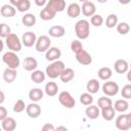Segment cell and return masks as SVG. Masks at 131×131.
Wrapping results in <instances>:
<instances>
[{
    "label": "cell",
    "mask_w": 131,
    "mask_h": 131,
    "mask_svg": "<svg viewBox=\"0 0 131 131\" xmlns=\"http://www.w3.org/2000/svg\"><path fill=\"white\" fill-rule=\"evenodd\" d=\"M115 108L113 105L101 108V116L105 121H112L115 118Z\"/></svg>",
    "instance_id": "obj_29"
},
{
    "label": "cell",
    "mask_w": 131,
    "mask_h": 131,
    "mask_svg": "<svg viewBox=\"0 0 131 131\" xmlns=\"http://www.w3.org/2000/svg\"><path fill=\"white\" fill-rule=\"evenodd\" d=\"M83 49V44L79 41V40H74V41H72V43H71V50L76 54V53H78L79 51H81Z\"/></svg>",
    "instance_id": "obj_39"
},
{
    "label": "cell",
    "mask_w": 131,
    "mask_h": 131,
    "mask_svg": "<svg viewBox=\"0 0 131 131\" xmlns=\"http://www.w3.org/2000/svg\"><path fill=\"white\" fill-rule=\"evenodd\" d=\"M97 75H98V77H99V79H100V80L107 81V80L112 77L113 72H112V70H111L110 68L104 67V68H101V69H99V70H98Z\"/></svg>",
    "instance_id": "obj_32"
},
{
    "label": "cell",
    "mask_w": 131,
    "mask_h": 131,
    "mask_svg": "<svg viewBox=\"0 0 131 131\" xmlns=\"http://www.w3.org/2000/svg\"><path fill=\"white\" fill-rule=\"evenodd\" d=\"M58 101L62 106L67 107V108H73L76 105L75 98L72 96V94L69 91L60 92L58 95Z\"/></svg>",
    "instance_id": "obj_5"
},
{
    "label": "cell",
    "mask_w": 131,
    "mask_h": 131,
    "mask_svg": "<svg viewBox=\"0 0 131 131\" xmlns=\"http://www.w3.org/2000/svg\"><path fill=\"white\" fill-rule=\"evenodd\" d=\"M56 13L57 12L54 9H52L48 4H46L45 7L40 11V17L43 20H50V19L54 18Z\"/></svg>",
    "instance_id": "obj_11"
},
{
    "label": "cell",
    "mask_w": 131,
    "mask_h": 131,
    "mask_svg": "<svg viewBox=\"0 0 131 131\" xmlns=\"http://www.w3.org/2000/svg\"><path fill=\"white\" fill-rule=\"evenodd\" d=\"M127 80L129 82H131V69L128 70V72H127Z\"/></svg>",
    "instance_id": "obj_48"
},
{
    "label": "cell",
    "mask_w": 131,
    "mask_h": 131,
    "mask_svg": "<svg viewBox=\"0 0 131 131\" xmlns=\"http://www.w3.org/2000/svg\"><path fill=\"white\" fill-rule=\"evenodd\" d=\"M9 1H10V4L13 5V6H15V7L21 2V0H9Z\"/></svg>",
    "instance_id": "obj_46"
},
{
    "label": "cell",
    "mask_w": 131,
    "mask_h": 131,
    "mask_svg": "<svg viewBox=\"0 0 131 131\" xmlns=\"http://www.w3.org/2000/svg\"><path fill=\"white\" fill-rule=\"evenodd\" d=\"M85 114H86L87 118H89V119H91V120H95V119H97L98 116L100 115V111H99L98 105L90 104L89 106L86 107Z\"/></svg>",
    "instance_id": "obj_18"
},
{
    "label": "cell",
    "mask_w": 131,
    "mask_h": 131,
    "mask_svg": "<svg viewBox=\"0 0 131 131\" xmlns=\"http://www.w3.org/2000/svg\"><path fill=\"white\" fill-rule=\"evenodd\" d=\"M80 102L84 105H90L93 102V97L91 95V93L87 92V93H82L80 95Z\"/></svg>",
    "instance_id": "obj_35"
},
{
    "label": "cell",
    "mask_w": 131,
    "mask_h": 131,
    "mask_svg": "<svg viewBox=\"0 0 131 131\" xmlns=\"http://www.w3.org/2000/svg\"><path fill=\"white\" fill-rule=\"evenodd\" d=\"M81 9H82V13L85 16H92V15L95 14V11H96V7H95L94 3L91 2V1L84 2Z\"/></svg>",
    "instance_id": "obj_13"
},
{
    "label": "cell",
    "mask_w": 131,
    "mask_h": 131,
    "mask_svg": "<svg viewBox=\"0 0 131 131\" xmlns=\"http://www.w3.org/2000/svg\"><path fill=\"white\" fill-rule=\"evenodd\" d=\"M48 33L53 38H60L66 34V29L62 26H53L49 29Z\"/></svg>",
    "instance_id": "obj_22"
},
{
    "label": "cell",
    "mask_w": 131,
    "mask_h": 131,
    "mask_svg": "<svg viewBox=\"0 0 131 131\" xmlns=\"http://www.w3.org/2000/svg\"><path fill=\"white\" fill-rule=\"evenodd\" d=\"M119 2H120L121 4H123V5H126V4L130 3V2H131V0H119Z\"/></svg>",
    "instance_id": "obj_49"
},
{
    "label": "cell",
    "mask_w": 131,
    "mask_h": 131,
    "mask_svg": "<svg viewBox=\"0 0 131 131\" xmlns=\"http://www.w3.org/2000/svg\"><path fill=\"white\" fill-rule=\"evenodd\" d=\"M2 60L3 62L10 69H14L16 70L18 67H19V63H20V60H19V57L16 55V53L14 51H7L3 54L2 56Z\"/></svg>",
    "instance_id": "obj_3"
},
{
    "label": "cell",
    "mask_w": 131,
    "mask_h": 131,
    "mask_svg": "<svg viewBox=\"0 0 131 131\" xmlns=\"http://www.w3.org/2000/svg\"><path fill=\"white\" fill-rule=\"evenodd\" d=\"M116 127L119 130H123L126 131L128 129H130L129 124H128V120H127V115H120L117 119H116Z\"/></svg>",
    "instance_id": "obj_16"
},
{
    "label": "cell",
    "mask_w": 131,
    "mask_h": 131,
    "mask_svg": "<svg viewBox=\"0 0 131 131\" xmlns=\"http://www.w3.org/2000/svg\"><path fill=\"white\" fill-rule=\"evenodd\" d=\"M53 130H55V127L50 123H46L42 127V131H53Z\"/></svg>",
    "instance_id": "obj_44"
},
{
    "label": "cell",
    "mask_w": 131,
    "mask_h": 131,
    "mask_svg": "<svg viewBox=\"0 0 131 131\" xmlns=\"http://www.w3.org/2000/svg\"><path fill=\"white\" fill-rule=\"evenodd\" d=\"M26 112H27V115L30 118L36 119L41 115V106L38 103L33 102V103H30L29 105H27Z\"/></svg>",
    "instance_id": "obj_9"
},
{
    "label": "cell",
    "mask_w": 131,
    "mask_h": 131,
    "mask_svg": "<svg viewBox=\"0 0 131 131\" xmlns=\"http://www.w3.org/2000/svg\"><path fill=\"white\" fill-rule=\"evenodd\" d=\"M26 107L27 106L25 104V101L23 99H18V100H16V102L13 105V112H15V113H21V112L25 111Z\"/></svg>",
    "instance_id": "obj_40"
},
{
    "label": "cell",
    "mask_w": 131,
    "mask_h": 131,
    "mask_svg": "<svg viewBox=\"0 0 131 131\" xmlns=\"http://www.w3.org/2000/svg\"><path fill=\"white\" fill-rule=\"evenodd\" d=\"M21 21H23L24 26H26V27H33V26H35L37 19L33 13H27L23 16Z\"/></svg>",
    "instance_id": "obj_31"
},
{
    "label": "cell",
    "mask_w": 131,
    "mask_h": 131,
    "mask_svg": "<svg viewBox=\"0 0 131 131\" xmlns=\"http://www.w3.org/2000/svg\"><path fill=\"white\" fill-rule=\"evenodd\" d=\"M50 45H51V40L49 39V37L42 35V36L37 38V42L35 44V47H36V50L38 52H46L50 48Z\"/></svg>",
    "instance_id": "obj_6"
},
{
    "label": "cell",
    "mask_w": 131,
    "mask_h": 131,
    "mask_svg": "<svg viewBox=\"0 0 131 131\" xmlns=\"http://www.w3.org/2000/svg\"><path fill=\"white\" fill-rule=\"evenodd\" d=\"M52 9H54L56 12H61L66 9V1L64 0H49L47 3Z\"/></svg>",
    "instance_id": "obj_21"
},
{
    "label": "cell",
    "mask_w": 131,
    "mask_h": 131,
    "mask_svg": "<svg viewBox=\"0 0 131 131\" xmlns=\"http://www.w3.org/2000/svg\"><path fill=\"white\" fill-rule=\"evenodd\" d=\"M29 98L33 102H38L43 98V90L40 88H33L29 92Z\"/></svg>",
    "instance_id": "obj_24"
},
{
    "label": "cell",
    "mask_w": 131,
    "mask_h": 131,
    "mask_svg": "<svg viewBox=\"0 0 131 131\" xmlns=\"http://www.w3.org/2000/svg\"><path fill=\"white\" fill-rule=\"evenodd\" d=\"M1 126L4 131H13L16 128V121L11 117H7L1 121Z\"/></svg>",
    "instance_id": "obj_17"
},
{
    "label": "cell",
    "mask_w": 131,
    "mask_h": 131,
    "mask_svg": "<svg viewBox=\"0 0 131 131\" xmlns=\"http://www.w3.org/2000/svg\"><path fill=\"white\" fill-rule=\"evenodd\" d=\"M46 78V73L40 71V70H35L33 71V73L31 74V79L34 83H37V84H40L42 82H44Z\"/></svg>",
    "instance_id": "obj_26"
},
{
    "label": "cell",
    "mask_w": 131,
    "mask_h": 131,
    "mask_svg": "<svg viewBox=\"0 0 131 131\" xmlns=\"http://www.w3.org/2000/svg\"><path fill=\"white\" fill-rule=\"evenodd\" d=\"M15 8L11 4H4L1 7V15L4 17H12L15 15Z\"/></svg>",
    "instance_id": "obj_23"
},
{
    "label": "cell",
    "mask_w": 131,
    "mask_h": 131,
    "mask_svg": "<svg viewBox=\"0 0 131 131\" xmlns=\"http://www.w3.org/2000/svg\"><path fill=\"white\" fill-rule=\"evenodd\" d=\"M66 69V66L64 63L61 61V60H54L52 61L47 68H46V75L51 78V79H56L58 77H60L61 73L63 72V70Z\"/></svg>",
    "instance_id": "obj_1"
},
{
    "label": "cell",
    "mask_w": 131,
    "mask_h": 131,
    "mask_svg": "<svg viewBox=\"0 0 131 131\" xmlns=\"http://www.w3.org/2000/svg\"><path fill=\"white\" fill-rule=\"evenodd\" d=\"M97 1H98L99 3H105V2L107 1V0H97Z\"/></svg>",
    "instance_id": "obj_52"
},
{
    "label": "cell",
    "mask_w": 131,
    "mask_h": 131,
    "mask_svg": "<svg viewBox=\"0 0 131 131\" xmlns=\"http://www.w3.org/2000/svg\"><path fill=\"white\" fill-rule=\"evenodd\" d=\"M55 129H56V130H64V131H67V130H68V128H67V127H64V126H59V127H56Z\"/></svg>",
    "instance_id": "obj_50"
},
{
    "label": "cell",
    "mask_w": 131,
    "mask_h": 131,
    "mask_svg": "<svg viewBox=\"0 0 131 131\" xmlns=\"http://www.w3.org/2000/svg\"><path fill=\"white\" fill-rule=\"evenodd\" d=\"M127 120H128V124H129V127L131 128V113L127 114Z\"/></svg>",
    "instance_id": "obj_47"
},
{
    "label": "cell",
    "mask_w": 131,
    "mask_h": 131,
    "mask_svg": "<svg viewBox=\"0 0 131 131\" xmlns=\"http://www.w3.org/2000/svg\"><path fill=\"white\" fill-rule=\"evenodd\" d=\"M21 42L26 47H32L37 42L36 34L33 32H26L21 37Z\"/></svg>",
    "instance_id": "obj_10"
},
{
    "label": "cell",
    "mask_w": 131,
    "mask_h": 131,
    "mask_svg": "<svg viewBox=\"0 0 131 131\" xmlns=\"http://www.w3.org/2000/svg\"><path fill=\"white\" fill-rule=\"evenodd\" d=\"M129 31H130V26H129L127 23L122 21V23H120V24L117 25V32H118L119 34H121V35H126V34L129 33Z\"/></svg>",
    "instance_id": "obj_36"
},
{
    "label": "cell",
    "mask_w": 131,
    "mask_h": 131,
    "mask_svg": "<svg viewBox=\"0 0 131 131\" xmlns=\"http://www.w3.org/2000/svg\"><path fill=\"white\" fill-rule=\"evenodd\" d=\"M74 77H75V72H74V70L71 69V68H66V69L63 70V72L61 73V75H60L59 78H60L61 82L68 83V82L72 81V80L74 79Z\"/></svg>",
    "instance_id": "obj_25"
},
{
    "label": "cell",
    "mask_w": 131,
    "mask_h": 131,
    "mask_svg": "<svg viewBox=\"0 0 131 131\" xmlns=\"http://www.w3.org/2000/svg\"><path fill=\"white\" fill-rule=\"evenodd\" d=\"M17 74H16V70L14 69H10V68H6L3 72V79L6 83H12L15 78H16Z\"/></svg>",
    "instance_id": "obj_20"
},
{
    "label": "cell",
    "mask_w": 131,
    "mask_h": 131,
    "mask_svg": "<svg viewBox=\"0 0 131 131\" xmlns=\"http://www.w3.org/2000/svg\"><path fill=\"white\" fill-rule=\"evenodd\" d=\"M81 11H82L81 6H80L78 3H75V2H74V3H71V4L68 6V8H67V13H68V15H69L70 17H72V18L78 17V16L80 15Z\"/></svg>",
    "instance_id": "obj_15"
},
{
    "label": "cell",
    "mask_w": 131,
    "mask_h": 131,
    "mask_svg": "<svg viewBox=\"0 0 131 131\" xmlns=\"http://www.w3.org/2000/svg\"><path fill=\"white\" fill-rule=\"evenodd\" d=\"M121 95L125 99H130L131 98V84H127L122 88Z\"/></svg>",
    "instance_id": "obj_41"
},
{
    "label": "cell",
    "mask_w": 131,
    "mask_h": 131,
    "mask_svg": "<svg viewBox=\"0 0 131 131\" xmlns=\"http://www.w3.org/2000/svg\"><path fill=\"white\" fill-rule=\"evenodd\" d=\"M30 8H31V2H30V0H21V2L16 6V9L19 12L28 11Z\"/></svg>",
    "instance_id": "obj_37"
},
{
    "label": "cell",
    "mask_w": 131,
    "mask_h": 131,
    "mask_svg": "<svg viewBox=\"0 0 131 131\" xmlns=\"http://www.w3.org/2000/svg\"><path fill=\"white\" fill-rule=\"evenodd\" d=\"M60 56H61V51L58 47H50L45 53V58L49 61L57 60Z\"/></svg>",
    "instance_id": "obj_12"
},
{
    "label": "cell",
    "mask_w": 131,
    "mask_h": 131,
    "mask_svg": "<svg viewBox=\"0 0 131 131\" xmlns=\"http://www.w3.org/2000/svg\"><path fill=\"white\" fill-rule=\"evenodd\" d=\"M129 67H130V69H131V62H130V66H129Z\"/></svg>",
    "instance_id": "obj_54"
},
{
    "label": "cell",
    "mask_w": 131,
    "mask_h": 131,
    "mask_svg": "<svg viewBox=\"0 0 131 131\" xmlns=\"http://www.w3.org/2000/svg\"><path fill=\"white\" fill-rule=\"evenodd\" d=\"M118 25V16L115 14V13H111L107 17H106V20H105V26L110 29H113L115 27H117Z\"/></svg>",
    "instance_id": "obj_33"
},
{
    "label": "cell",
    "mask_w": 131,
    "mask_h": 131,
    "mask_svg": "<svg viewBox=\"0 0 131 131\" xmlns=\"http://www.w3.org/2000/svg\"><path fill=\"white\" fill-rule=\"evenodd\" d=\"M99 87H100L99 82H98V80H96V79H90V80L87 82V85H86L87 91H88L89 93H91V94L97 93L98 90H99Z\"/></svg>",
    "instance_id": "obj_27"
},
{
    "label": "cell",
    "mask_w": 131,
    "mask_h": 131,
    "mask_svg": "<svg viewBox=\"0 0 131 131\" xmlns=\"http://www.w3.org/2000/svg\"><path fill=\"white\" fill-rule=\"evenodd\" d=\"M35 3H36L37 6L42 7V6H44V5L47 4V0H35Z\"/></svg>",
    "instance_id": "obj_45"
},
{
    "label": "cell",
    "mask_w": 131,
    "mask_h": 131,
    "mask_svg": "<svg viewBox=\"0 0 131 131\" xmlns=\"http://www.w3.org/2000/svg\"><path fill=\"white\" fill-rule=\"evenodd\" d=\"M97 105L99 108H104V107H107V106H111L113 105V101L111 98L106 96H101L100 98H98V101H97Z\"/></svg>",
    "instance_id": "obj_34"
},
{
    "label": "cell",
    "mask_w": 131,
    "mask_h": 131,
    "mask_svg": "<svg viewBox=\"0 0 131 131\" xmlns=\"http://www.w3.org/2000/svg\"><path fill=\"white\" fill-rule=\"evenodd\" d=\"M44 91L45 93L48 95V96H54L57 94V91H58V86L55 82H48L46 83L45 85V88H44Z\"/></svg>",
    "instance_id": "obj_28"
},
{
    "label": "cell",
    "mask_w": 131,
    "mask_h": 131,
    "mask_svg": "<svg viewBox=\"0 0 131 131\" xmlns=\"http://www.w3.org/2000/svg\"><path fill=\"white\" fill-rule=\"evenodd\" d=\"M102 91L107 96H114L119 92V85L114 81H106L102 85Z\"/></svg>",
    "instance_id": "obj_7"
},
{
    "label": "cell",
    "mask_w": 131,
    "mask_h": 131,
    "mask_svg": "<svg viewBox=\"0 0 131 131\" xmlns=\"http://www.w3.org/2000/svg\"><path fill=\"white\" fill-rule=\"evenodd\" d=\"M11 34V30L8 25L6 24H1V29H0V36L2 38H6Z\"/></svg>",
    "instance_id": "obj_42"
},
{
    "label": "cell",
    "mask_w": 131,
    "mask_h": 131,
    "mask_svg": "<svg viewBox=\"0 0 131 131\" xmlns=\"http://www.w3.org/2000/svg\"><path fill=\"white\" fill-rule=\"evenodd\" d=\"M129 107V103L126 99H118L116 102H115V105H114V108L116 112H119V113H124L128 110Z\"/></svg>",
    "instance_id": "obj_30"
},
{
    "label": "cell",
    "mask_w": 131,
    "mask_h": 131,
    "mask_svg": "<svg viewBox=\"0 0 131 131\" xmlns=\"http://www.w3.org/2000/svg\"><path fill=\"white\" fill-rule=\"evenodd\" d=\"M3 101H4V93H3V91H1V100H0V103H3Z\"/></svg>",
    "instance_id": "obj_51"
},
{
    "label": "cell",
    "mask_w": 131,
    "mask_h": 131,
    "mask_svg": "<svg viewBox=\"0 0 131 131\" xmlns=\"http://www.w3.org/2000/svg\"><path fill=\"white\" fill-rule=\"evenodd\" d=\"M23 67L26 71L28 72H32V71H35L38 67V61L36 58L32 57V56H28L24 59V62H23Z\"/></svg>",
    "instance_id": "obj_14"
},
{
    "label": "cell",
    "mask_w": 131,
    "mask_h": 131,
    "mask_svg": "<svg viewBox=\"0 0 131 131\" xmlns=\"http://www.w3.org/2000/svg\"><path fill=\"white\" fill-rule=\"evenodd\" d=\"M76 59L79 63H81L83 66H88L92 62V57H91L90 53L88 51H86L85 49H82L81 51L76 53Z\"/></svg>",
    "instance_id": "obj_8"
},
{
    "label": "cell",
    "mask_w": 131,
    "mask_h": 131,
    "mask_svg": "<svg viewBox=\"0 0 131 131\" xmlns=\"http://www.w3.org/2000/svg\"><path fill=\"white\" fill-rule=\"evenodd\" d=\"M114 68H115V71L118 74H124V73L128 72L129 63L125 59H118V60H116V62L114 64Z\"/></svg>",
    "instance_id": "obj_19"
},
{
    "label": "cell",
    "mask_w": 131,
    "mask_h": 131,
    "mask_svg": "<svg viewBox=\"0 0 131 131\" xmlns=\"http://www.w3.org/2000/svg\"><path fill=\"white\" fill-rule=\"evenodd\" d=\"M5 44L8 47V49H10L11 51H14V52L20 51L21 46H23V42L19 40L17 35L13 34V33H11L9 36H7L5 38Z\"/></svg>",
    "instance_id": "obj_4"
},
{
    "label": "cell",
    "mask_w": 131,
    "mask_h": 131,
    "mask_svg": "<svg viewBox=\"0 0 131 131\" xmlns=\"http://www.w3.org/2000/svg\"><path fill=\"white\" fill-rule=\"evenodd\" d=\"M90 21L94 27H100L103 24V17L100 14H94L91 16Z\"/></svg>",
    "instance_id": "obj_38"
},
{
    "label": "cell",
    "mask_w": 131,
    "mask_h": 131,
    "mask_svg": "<svg viewBox=\"0 0 131 131\" xmlns=\"http://www.w3.org/2000/svg\"><path fill=\"white\" fill-rule=\"evenodd\" d=\"M7 118V110L4 106H0V121H3Z\"/></svg>",
    "instance_id": "obj_43"
},
{
    "label": "cell",
    "mask_w": 131,
    "mask_h": 131,
    "mask_svg": "<svg viewBox=\"0 0 131 131\" xmlns=\"http://www.w3.org/2000/svg\"><path fill=\"white\" fill-rule=\"evenodd\" d=\"M79 1H80V2H83V3H84V2H86V1H88V0H79Z\"/></svg>",
    "instance_id": "obj_53"
},
{
    "label": "cell",
    "mask_w": 131,
    "mask_h": 131,
    "mask_svg": "<svg viewBox=\"0 0 131 131\" xmlns=\"http://www.w3.org/2000/svg\"><path fill=\"white\" fill-rule=\"evenodd\" d=\"M75 33L76 36L81 39H87L90 35V25L87 19H80L75 25Z\"/></svg>",
    "instance_id": "obj_2"
}]
</instances>
